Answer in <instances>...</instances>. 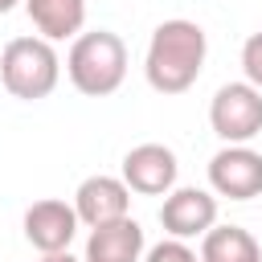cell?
<instances>
[{"instance_id": "obj_5", "label": "cell", "mask_w": 262, "mask_h": 262, "mask_svg": "<svg viewBox=\"0 0 262 262\" xmlns=\"http://www.w3.org/2000/svg\"><path fill=\"white\" fill-rule=\"evenodd\" d=\"M209 188L229 201L262 196V151H254L250 143H225L209 160Z\"/></svg>"}, {"instance_id": "obj_3", "label": "cell", "mask_w": 262, "mask_h": 262, "mask_svg": "<svg viewBox=\"0 0 262 262\" xmlns=\"http://www.w3.org/2000/svg\"><path fill=\"white\" fill-rule=\"evenodd\" d=\"M0 82L20 102L49 98L61 82V57H57L53 41H45L41 33L37 37H12L0 49Z\"/></svg>"}, {"instance_id": "obj_15", "label": "cell", "mask_w": 262, "mask_h": 262, "mask_svg": "<svg viewBox=\"0 0 262 262\" xmlns=\"http://www.w3.org/2000/svg\"><path fill=\"white\" fill-rule=\"evenodd\" d=\"M41 262H78L70 250H61V254H41Z\"/></svg>"}, {"instance_id": "obj_12", "label": "cell", "mask_w": 262, "mask_h": 262, "mask_svg": "<svg viewBox=\"0 0 262 262\" xmlns=\"http://www.w3.org/2000/svg\"><path fill=\"white\" fill-rule=\"evenodd\" d=\"M201 262H262V246L242 225H213L201 237Z\"/></svg>"}, {"instance_id": "obj_13", "label": "cell", "mask_w": 262, "mask_h": 262, "mask_svg": "<svg viewBox=\"0 0 262 262\" xmlns=\"http://www.w3.org/2000/svg\"><path fill=\"white\" fill-rule=\"evenodd\" d=\"M143 262H201V254H196V250H188V242H180V237H168V242L151 246Z\"/></svg>"}, {"instance_id": "obj_14", "label": "cell", "mask_w": 262, "mask_h": 262, "mask_svg": "<svg viewBox=\"0 0 262 262\" xmlns=\"http://www.w3.org/2000/svg\"><path fill=\"white\" fill-rule=\"evenodd\" d=\"M242 70H246V82L262 90V29L246 37V45H242Z\"/></svg>"}, {"instance_id": "obj_6", "label": "cell", "mask_w": 262, "mask_h": 262, "mask_svg": "<svg viewBox=\"0 0 262 262\" xmlns=\"http://www.w3.org/2000/svg\"><path fill=\"white\" fill-rule=\"evenodd\" d=\"M160 225L168 237H180V242L205 237L217 225V196L209 188H192V184L172 188L160 205Z\"/></svg>"}, {"instance_id": "obj_11", "label": "cell", "mask_w": 262, "mask_h": 262, "mask_svg": "<svg viewBox=\"0 0 262 262\" xmlns=\"http://www.w3.org/2000/svg\"><path fill=\"white\" fill-rule=\"evenodd\" d=\"M25 12L45 41L78 37L86 25V0H25Z\"/></svg>"}, {"instance_id": "obj_10", "label": "cell", "mask_w": 262, "mask_h": 262, "mask_svg": "<svg viewBox=\"0 0 262 262\" xmlns=\"http://www.w3.org/2000/svg\"><path fill=\"white\" fill-rule=\"evenodd\" d=\"M143 258V225L135 217H119L111 225L90 229L82 262H139Z\"/></svg>"}, {"instance_id": "obj_2", "label": "cell", "mask_w": 262, "mask_h": 262, "mask_svg": "<svg viewBox=\"0 0 262 262\" xmlns=\"http://www.w3.org/2000/svg\"><path fill=\"white\" fill-rule=\"evenodd\" d=\"M66 74L70 86L86 98H106L123 86L127 78V45L119 33L111 29H94V33H78L70 53H66Z\"/></svg>"}, {"instance_id": "obj_8", "label": "cell", "mask_w": 262, "mask_h": 262, "mask_svg": "<svg viewBox=\"0 0 262 262\" xmlns=\"http://www.w3.org/2000/svg\"><path fill=\"white\" fill-rule=\"evenodd\" d=\"M78 209L57 201V196H45V201H33L25 209V242L41 254H61L70 250L74 233H78Z\"/></svg>"}, {"instance_id": "obj_9", "label": "cell", "mask_w": 262, "mask_h": 262, "mask_svg": "<svg viewBox=\"0 0 262 262\" xmlns=\"http://www.w3.org/2000/svg\"><path fill=\"white\" fill-rule=\"evenodd\" d=\"M74 209H78V221L98 229V225H111L119 217H131V188L123 176H86L74 192Z\"/></svg>"}, {"instance_id": "obj_4", "label": "cell", "mask_w": 262, "mask_h": 262, "mask_svg": "<svg viewBox=\"0 0 262 262\" xmlns=\"http://www.w3.org/2000/svg\"><path fill=\"white\" fill-rule=\"evenodd\" d=\"M209 127L221 143H250L262 131V90L250 82H225L209 102Z\"/></svg>"}, {"instance_id": "obj_16", "label": "cell", "mask_w": 262, "mask_h": 262, "mask_svg": "<svg viewBox=\"0 0 262 262\" xmlns=\"http://www.w3.org/2000/svg\"><path fill=\"white\" fill-rule=\"evenodd\" d=\"M16 4H20V0H0V12H12Z\"/></svg>"}, {"instance_id": "obj_7", "label": "cell", "mask_w": 262, "mask_h": 262, "mask_svg": "<svg viewBox=\"0 0 262 262\" xmlns=\"http://www.w3.org/2000/svg\"><path fill=\"white\" fill-rule=\"evenodd\" d=\"M176 151L164 143H139L123 156V180L139 196H168L176 188Z\"/></svg>"}, {"instance_id": "obj_1", "label": "cell", "mask_w": 262, "mask_h": 262, "mask_svg": "<svg viewBox=\"0 0 262 262\" xmlns=\"http://www.w3.org/2000/svg\"><path fill=\"white\" fill-rule=\"evenodd\" d=\"M205 53H209V37L196 20L172 16V20L156 25V33L147 41V57H143L147 86L156 94H184L201 78Z\"/></svg>"}]
</instances>
